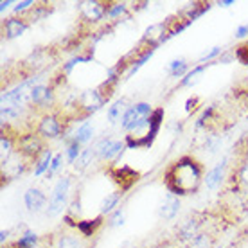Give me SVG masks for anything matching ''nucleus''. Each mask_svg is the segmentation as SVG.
Instances as JSON below:
<instances>
[{
  "mask_svg": "<svg viewBox=\"0 0 248 248\" xmlns=\"http://www.w3.org/2000/svg\"><path fill=\"white\" fill-rule=\"evenodd\" d=\"M205 182V166L196 156L182 155L169 162L162 174V184L178 198L192 196L202 189Z\"/></svg>",
  "mask_w": 248,
  "mask_h": 248,
  "instance_id": "nucleus-1",
  "label": "nucleus"
},
{
  "mask_svg": "<svg viewBox=\"0 0 248 248\" xmlns=\"http://www.w3.org/2000/svg\"><path fill=\"white\" fill-rule=\"evenodd\" d=\"M49 148H45L44 139L38 135L34 130H25L22 131L15 142V151L16 155H20L22 158L29 160L31 164H36L38 158L44 155Z\"/></svg>",
  "mask_w": 248,
  "mask_h": 248,
  "instance_id": "nucleus-2",
  "label": "nucleus"
},
{
  "mask_svg": "<svg viewBox=\"0 0 248 248\" xmlns=\"http://www.w3.org/2000/svg\"><path fill=\"white\" fill-rule=\"evenodd\" d=\"M70 119L65 113L58 112H45L42 117L38 119L34 131L42 137L44 140H50V139H60L65 135Z\"/></svg>",
  "mask_w": 248,
  "mask_h": 248,
  "instance_id": "nucleus-3",
  "label": "nucleus"
},
{
  "mask_svg": "<svg viewBox=\"0 0 248 248\" xmlns=\"http://www.w3.org/2000/svg\"><path fill=\"white\" fill-rule=\"evenodd\" d=\"M106 174L112 180L113 186L117 187V191L123 194L133 189L142 178V173L139 169L130 168V166H110V168H106Z\"/></svg>",
  "mask_w": 248,
  "mask_h": 248,
  "instance_id": "nucleus-4",
  "label": "nucleus"
},
{
  "mask_svg": "<svg viewBox=\"0 0 248 248\" xmlns=\"http://www.w3.org/2000/svg\"><path fill=\"white\" fill-rule=\"evenodd\" d=\"M70 186H72V176L70 174H65L60 178L56 186H54V191H52V196L49 198V207H47V216H58L60 212H63L65 207H68V196H70Z\"/></svg>",
  "mask_w": 248,
  "mask_h": 248,
  "instance_id": "nucleus-5",
  "label": "nucleus"
},
{
  "mask_svg": "<svg viewBox=\"0 0 248 248\" xmlns=\"http://www.w3.org/2000/svg\"><path fill=\"white\" fill-rule=\"evenodd\" d=\"M112 0H88L79 4V16L85 25H95L106 18Z\"/></svg>",
  "mask_w": 248,
  "mask_h": 248,
  "instance_id": "nucleus-6",
  "label": "nucleus"
},
{
  "mask_svg": "<svg viewBox=\"0 0 248 248\" xmlns=\"http://www.w3.org/2000/svg\"><path fill=\"white\" fill-rule=\"evenodd\" d=\"M151 113H153V108L148 103H135L124 112L123 119H121V126L126 131H131L137 124H140L142 121L151 117Z\"/></svg>",
  "mask_w": 248,
  "mask_h": 248,
  "instance_id": "nucleus-7",
  "label": "nucleus"
},
{
  "mask_svg": "<svg viewBox=\"0 0 248 248\" xmlns=\"http://www.w3.org/2000/svg\"><path fill=\"white\" fill-rule=\"evenodd\" d=\"M203 221L205 216H200V214H192L187 219L182 221V225L178 227V232H176V237L180 243H191L194 237L203 232Z\"/></svg>",
  "mask_w": 248,
  "mask_h": 248,
  "instance_id": "nucleus-8",
  "label": "nucleus"
},
{
  "mask_svg": "<svg viewBox=\"0 0 248 248\" xmlns=\"http://www.w3.org/2000/svg\"><path fill=\"white\" fill-rule=\"evenodd\" d=\"M126 149V142L124 140H113V139H103L95 146V155L99 160H117L119 156L123 155V151Z\"/></svg>",
  "mask_w": 248,
  "mask_h": 248,
  "instance_id": "nucleus-9",
  "label": "nucleus"
},
{
  "mask_svg": "<svg viewBox=\"0 0 248 248\" xmlns=\"http://www.w3.org/2000/svg\"><path fill=\"white\" fill-rule=\"evenodd\" d=\"M29 105L34 110H47L54 105V88L50 85H34L31 90V97H29Z\"/></svg>",
  "mask_w": 248,
  "mask_h": 248,
  "instance_id": "nucleus-10",
  "label": "nucleus"
},
{
  "mask_svg": "<svg viewBox=\"0 0 248 248\" xmlns=\"http://www.w3.org/2000/svg\"><path fill=\"white\" fill-rule=\"evenodd\" d=\"M227 124L223 123V115L217 112L216 106H209L203 113H202V117L196 121V128L198 130H207L211 131V133H216L219 130H223Z\"/></svg>",
  "mask_w": 248,
  "mask_h": 248,
  "instance_id": "nucleus-11",
  "label": "nucleus"
},
{
  "mask_svg": "<svg viewBox=\"0 0 248 248\" xmlns=\"http://www.w3.org/2000/svg\"><path fill=\"white\" fill-rule=\"evenodd\" d=\"M29 20L25 16H7L2 22V32L6 40H16L29 29Z\"/></svg>",
  "mask_w": 248,
  "mask_h": 248,
  "instance_id": "nucleus-12",
  "label": "nucleus"
},
{
  "mask_svg": "<svg viewBox=\"0 0 248 248\" xmlns=\"http://www.w3.org/2000/svg\"><path fill=\"white\" fill-rule=\"evenodd\" d=\"M105 221H106V216H103V214L92 217V219H79L76 230L81 234V237L90 239V237H95L99 234L101 229L105 227Z\"/></svg>",
  "mask_w": 248,
  "mask_h": 248,
  "instance_id": "nucleus-13",
  "label": "nucleus"
},
{
  "mask_svg": "<svg viewBox=\"0 0 248 248\" xmlns=\"http://www.w3.org/2000/svg\"><path fill=\"white\" fill-rule=\"evenodd\" d=\"M229 156H223L221 160L217 162L216 166L205 174V186L207 189H216L217 186H221L223 178L227 176V168H229Z\"/></svg>",
  "mask_w": 248,
  "mask_h": 248,
  "instance_id": "nucleus-14",
  "label": "nucleus"
},
{
  "mask_svg": "<svg viewBox=\"0 0 248 248\" xmlns=\"http://www.w3.org/2000/svg\"><path fill=\"white\" fill-rule=\"evenodd\" d=\"M47 203V194H45L42 189H38V187H31V189H27L24 194V205L25 209L29 212H38L42 211Z\"/></svg>",
  "mask_w": 248,
  "mask_h": 248,
  "instance_id": "nucleus-15",
  "label": "nucleus"
},
{
  "mask_svg": "<svg viewBox=\"0 0 248 248\" xmlns=\"http://www.w3.org/2000/svg\"><path fill=\"white\" fill-rule=\"evenodd\" d=\"M164 25H166V32H168V40L174 38L176 34L184 32L191 25V22L182 15V13H176V15H171L164 20Z\"/></svg>",
  "mask_w": 248,
  "mask_h": 248,
  "instance_id": "nucleus-16",
  "label": "nucleus"
},
{
  "mask_svg": "<svg viewBox=\"0 0 248 248\" xmlns=\"http://www.w3.org/2000/svg\"><path fill=\"white\" fill-rule=\"evenodd\" d=\"M180 207H182V200L169 192L168 196H166V200L162 202V205L158 207V216L162 219H168V221L169 219H174L178 211H180Z\"/></svg>",
  "mask_w": 248,
  "mask_h": 248,
  "instance_id": "nucleus-17",
  "label": "nucleus"
},
{
  "mask_svg": "<svg viewBox=\"0 0 248 248\" xmlns=\"http://www.w3.org/2000/svg\"><path fill=\"white\" fill-rule=\"evenodd\" d=\"M54 248H85L83 237L70 234V232H62L54 239Z\"/></svg>",
  "mask_w": 248,
  "mask_h": 248,
  "instance_id": "nucleus-18",
  "label": "nucleus"
},
{
  "mask_svg": "<svg viewBox=\"0 0 248 248\" xmlns=\"http://www.w3.org/2000/svg\"><path fill=\"white\" fill-rule=\"evenodd\" d=\"M50 13H52V4H47V2H36L34 7H32L27 15H24V16L29 20V24H34V22H38V20L49 16Z\"/></svg>",
  "mask_w": 248,
  "mask_h": 248,
  "instance_id": "nucleus-19",
  "label": "nucleus"
},
{
  "mask_svg": "<svg viewBox=\"0 0 248 248\" xmlns=\"http://www.w3.org/2000/svg\"><path fill=\"white\" fill-rule=\"evenodd\" d=\"M123 192L119 191H113L112 194H108L105 196V200L101 202V207H99V214L106 216V214H112L113 211H117V205L121 203V200H123Z\"/></svg>",
  "mask_w": 248,
  "mask_h": 248,
  "instance_id": "nucleus-20",
  "label": "nucleus"
},
{
  "mask_svg": "<svg viewBox=\"0 0 248 248\" xmlns=\"http://www.w3.org/2000/svg\"><path fill=\"white\" fill-rule=\"evenodd\" d=\"M209 9H211V4H207V2H194V4H189V9L182 11V15L192 24L194 20H198L200 16H203Z\"/></svg>",
  "mask_w": 248,
  "mask_h": 248,
  "instance_id": "nucleus-21",
  "label": "nucleus"
},
{
  "mask_svg": "<svg viewBox=\"0 0 248 248\" xmlns=\"http://www.w3.org/2000/svg\"><path fill=\"white\" fill-rule=\"evenodd\" d=\"M128 108H130V106H128L126 99H117L112 106H110V108H108V110H106V119H108L112 124H115L117 121L123 119L124 112H126Z\"/></svg>",
  "mask_w": 248,
  "mask_h": 248,
  "instance_id": "nucleus-22",
  "label": "nucleus"
},
{
  "mask_svg": "<svg viewBox=\"0 0 248 248\" xmlns=\"http://www.w3.org/2000/svg\"><path fill=\"white\" fill-rule=\"evenodd\" d=\"M52 158H54L52 151H50V149H47L44 155L38 158L36 164H34V169H32L34 176H42V174H47V173H49L50 164H52Z\"/></svg>",
  "mask_w": 248,
  "mask_h": 248,
  "instance_id": "nucleus-23",
  "label": "nucleus"
},
{
  "mask_svg": "<svg viewBox=\"0 0 248 248\" xmlns=\"http://www.w3.org/2000/svg\"><path fill=\"white\" fill-rule=\"evenodd\" d=\"M168 70L171 78H184L191 68H189V62H187L186 58H178V60H173V62L169 63Z\"/></svg>",
  "mask_w": 248,
  "mask_h": 248,
  "instance_id": "nucleus-24",
  "label": "nucleus"
},
{
  "mask_svg": "<svg viewBox=\"0 0 248 248\" xmlns=\"http://www.w3.org/2000/svg\"><path fill=\"white\" fill-rule=\"evenodd\" d=\"M211 67V63H207V65H196V67H192L189 72H187L184 78H182L180 81V88H187V87H191V85H194V81H196V78L198 76H202L207 70V68Z\"/></svg>",
  "mask_w": 248,
  "mask_h": 248,
  "instance_id": "nucleus-25",
  "label": "nucleus"
},
{
  "mask_svg": "<svg viewBox=\"0 0 248 248\" xmlns=\"http://www.w3.org/2000/svg\"><path fill=\"white\" fill-rule=\"evenodd\" d=\"M93 137V126L90 123H83L81 126H78V130L74 131V140H78L79 144H87L92 140Z\"/></svg>",
  "mask_w": 248,
  "mask_h": 248,
  "instance_id": "nucleus-26",
  "label": "nucleus"
},
{
  "mask_svg": "<svg viewBox=\"0 0 248 248\" xmlns=\"http://www.w3.org/2000/svg\"><path fill=\"white\" fill-rule=\"evenodd\" d=\"M214 243V236L211 230H203L202 234L194 237L191 243H187V248H209Z\"/></svg>",
  "mask_w": 248,
  "mask_h": 248,
  "instance_id": "nucleus-27",
  "label": "nucleus"
},
{
  "mask_svg": "<svg viewBox=\"0 0 248 248\" xmlns=\"http://www.w3.org/2000/svg\"><path fill=\"white\" fill-rule=\"evenodd\" d=\"M93 156H97L95 155V148H83L79 158H78V162L74 164L76 171H79V173L81 171H85V169L90 166V162L93 160Z\"/></svg>",
  "mask_w": 248,
  "mask_h": 248,
  "instance_id": "nucleus-28",
  "label": "nucleus"
},
{
  "mask_svg": "<svg viewBox=\"0 0 248 248\" xmlns=\"http://www.w3.org/2000/svg\"><path fill=\"white\" fill-rule=\"evenodd\" d=\"M16 245H18V248H34L40 243V236L38 234H34L32 230L29 229H24V234L16 239Z\"/></svg>",
  "mask_w": 248,
  "mask_h": 248,
  "instance_id": "nucleus-29",
  "label": "nucleus"
},
{
  "mask_svg": "<svg viewBox=\"0 0 248 248\" xmlns=\"http://www.w3.org/2000/svg\"><path fill=\"white\" fill-rule=\"evenodd\" d=\"M128 13L130 11H128V4H126V2H112L110 7H108V15H106V18L121 20V18H124Z\"/></svg>",
  "mask_w": 248,
  "mask_h": 248,
  "instance_id": "nucleus-30",
  "label": "nucleus"
},
{
  "mask_svg": "<svg viewBox=\"0 0 248 248\" xmlns=\"http://www.w3.org/2000/svg\"><path fill=\"white\" fill-rule=\"evenodd\" d=\"M81 151H83L81 144L78 140H74V139H70L67 142V148H65V156H67L68 164H76L81 155Z\"/></svg>",
  "mask_w": 248,
  "mask_h": 248,
  "instance_id": "nucleus-31",
  "label": "nucleus"
},
{
  "mask_svg": "<svg viewBox=\"0 0 248 248\" xmlns=\"http://www.w3.org/2000/svg\"><path fill=\"white\" fill-rule=\"evenodd\" d=\"M88 62H93V56L92 54H79V56H74V58H70L65 65H63L62 68V72L65 76H70V72L74 70L76 65H79V63H88Z\"/></svg>",
  "mask_w": 248,
  "mask_h": 248,
  "instance_id": "nucleus-32",
  "label": "nucleus"
},
{
  "mask_svg": "<svg viewBox=\"0 0 248 248\" xmlns=\"http://www.w3.org/2000/svg\"><path fill=\"white\" fill-rule=\"evenodd\" d=\"M67 214L70 217H74L79 221L81 219V214H83V205H81V192H76V196L70 200V203L67 207Z\"/></svg>",
  "mask_w": 248,
  "mask_h": 248,
  "instance_id": "nucleus-33",
  "label": "nucleus"
},
{
  "mask_svg": "<svg viewBox=\"0 0 248 248\" xmlns=\"http://www.w3.org/2000/svg\"><path fill=\"white\" fill-rule=\"evenodd\" d=\"M234 58H236L241 65L248 67V40L239 42V44L236 45V49H234Z\"/></svg>",
  "mask_w": 248,
  "mask_h": 248,
  "instance_id": "nucleus-34",
  "label": "nucleus"
},
{
  "mask_svg": "<svg viewBox=\"0 0 248 248\" xmlns=\"http://www.w3.org/2000/svg\"><path fill=\"white\" fill-rule=\"evenodd\" d=\"M34 0H22V2H16L15 6H13V16H24L27 13L31 11L32 7H34Z\"/></svg>",
  "mask_w": 248,
  "mask_h": 248,
  "instance_id": "nucleus-35",
  "label": "nucleus"
},
{
  "mask_svg": "<svg viewBox=\"0 0 248 248\" xmlns=\"http://www.w3.org/2000/svg\"><path fill=\"white\" fill-rule=\"evenodd\" d=\"M126 223V212L124 209H117V211H113L110 214V219H108V225L112 227V229H119V227H123Z\"/></svg>",
  "mask_w": 248,
  "mask_h": 248,
  "instance_id": "nucleus-36",
  "label": "nucleus"
},
{
  "mask_svg": "<svg viewBox=\"0 0 248 248\" xmlns=\"http://www.w3.org/2000/svg\"><path fill=\"white\" fill-rule=\"evenodd\" d=\"M217 56H221V47H212L209 52H203V54H202L200 65H207V63H211L212 60H216Z\"/></svg>",
  "mask_w": 248,
  "mask_h": 248,
  "instance_id": "nucleus-37",
  "label": "nucleus"
},
{
  "mask_svg": "<svg viewBox=\"0 0 248 248\" xmlns=\"http://www.w3.org/2000/svg\"><path fill=\"white\" fill-rule=\"evenodd\" d=\"M63 153H56L54 155V158H52V164H50V169L49 173H47V178H52L56 173H60V168L63 166Z\"/></svg>",
  "mask_w": 248,
  "mask_h": 248,
  "instance_id": "nucleus-38",
  "label": "nucleus"
},
{
  "mask_svg": "<svg viewBox=\"0 0 248 248\" xmlns=\"http://www.w3.org/2000/svg\"><path fill=\"white\" fill-rule=\"evenodd\" d=\"M219 146H221V139H219V135H216V133H211V135L205 139V144H203L205 149H209V151H216Z\"/></svg>",
  "mask_w": 248,
  "mask_h": 248,
  "instance_id": "nucleus-39",
  "label": "nucleus"
},
{
  "mask_svg": "<svg viewBox=\"0 0 248 248\" xmlns=\"http://www.w3.org/2000/svg\"><path fill=\"white\" fill-rule=\"evenodd\" d=\"M54 239H56L54 234H50V236H42L40 237V243H38L34 248H54Z\"/></svg>",
  "mask_w": 248,
  "mask_h": 248,
  "instance_id": "nucleus-40",
  "label": "nucleus"
},
{
  "mask_svg": "<svg viewBox=\"0 0 248 248\" xmlns=\"http://www.w3.org/2000/svg\"><path fill=\"white\" fill-rule=\"evenodd\" d=\"M198 106H200V97H189L186 103V112L194 113L196 110H198Z\"/></svg>",
  "mask_w": 248,
  "mask_h": 248,
  "instance_id": "nucleus-41",
  "label": "nucleus"
},
{
  "mask_svg": "<svg viewBox=\"0 0 248 248\" xmlns=\"http://www.w3.org/2000/svg\"><path fill=\"white\" fill-rule=\"evenodd\" d=\"M234 36H236V40H241V42L248 40V24L239 25L236 29V32H234Z\"/></svg>",
  "mask_w": 248,
  "mask_h": 248,
  "instance_id": "nucleus-42",
  "label": "nucleus"
},
{
  "mask_svg": "<svg viewBox=\"0 0 248 248\" xmlns=\"http://www.w3.org/2000/svg\"><path fill=\"white\" fill-rule=\"evenodd\" d=\"M15 4H16V2H13V0H2V2H0V13H6L7 9L11 6H15Z\"/></svg>",
  "mask_w": 248,
  "mask_h": 248,
  "instance_id": "nucleus-43",
  "label": "nucleus"
},
{
  "mask_svg": "<svg viewBox=\"0 0 248 248\" xmlns=\"http://www.w3.org/2000/svg\"><path fill=\"white\" fill-rule=\"evenodd\" d=\"M7 237H9V230L2 229V232H0V243H2V247H4V245H6Z\"/></svg>",
  "mask_w": 248,
  "mask_h": 248,
  "instance_id": "nucleus-44",
  "label": "nucleus"
},
{
  "mask_svg": "<svg viewBox=\"0 0 248 248\" xmlns=\"http://www.w3.org/2000/svg\"><path fill=\"white\" fill-rule=\"evenodd\" d=\"M217 6L219 7H230V6H234V2H230V0H223V2H217Z\"/></svg>",
  "mask_w": 248,
  "mask_h": 248,
  "instance_id": "nucleus-45",
  "label": "nucleus"
},
{
  "mask_svg": "<svg viewBox=\"0 0 248 248\" xmlns=\"http://www.w3.org/2000/svg\"><path fill=\"white\" fill-rule=\"evenodd\" d=\"M119 248H133V245H131V243H128V241H124Z\"/></svg>",
  "mask_w": 248,
  "mask_h": 248,
  "instance_id": "nucleus-46",
  "label": "nucleus"
},
{
  "mask_svg": "<svg viewBox=\"0 0 248 248\" xmlns=\"http://www.w3.org/2000/svg\"><path fill=\"white\" fill-rule=\"evenodd\" d=\"M216 248H223V247H216Z\"/></svg>",
  "mask_w": 248,
  "mask_h": 248,
  "instance_id": "nucleus-47",
  "label": "nucleus"
}]
</instances>
